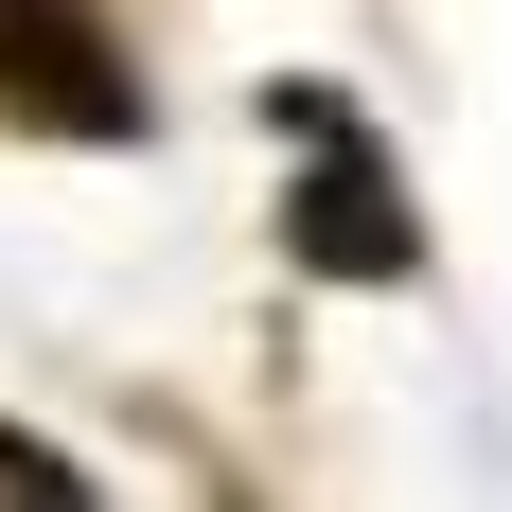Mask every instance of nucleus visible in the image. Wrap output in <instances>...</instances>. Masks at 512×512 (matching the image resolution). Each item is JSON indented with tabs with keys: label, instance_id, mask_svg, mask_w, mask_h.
Listing matches in <instances>:
<instances>
[{
	"label": "nucleus",
	"instance_id": "obj_1",
	"mask_svg": "<svg viewBox=\"0 0 512 512\" xmlns=\"http://www.w3.org/2000/svg\"><path fill=\"white\" fill-rule=\"evenodd\" d=\"M0 106L18 124H71V142H142L124 36H106L89 0H0Z\"/></svg>",
	"mask_w": 512,
	"mask_h": 512
},
{
	"label": "nucleus",
	"instance_id": "obj_2",
	"mask_svg": "<svg viewBox=\"0 0 512 512\" xmlns=\"http://www.w3.org/2000/svg\"><path fill=\"white\" fill-rule=\"evenodd\" d=\"M283 124H301V142L336 159V177L301 195V248H318V265H354V283H389V265H407V212H389V177H371V142L336 124V89H283Z\"/></svg>",
	"mask_w": 512,
	"mask_h": 512
},
{
	"label": "nucleus",
	"instance_id": "obj_3",
	"mask_svg": "<svg viewBox=\"0 0 512 512\" xmlns=\"http://www.w3.org/2000/svg\"><path fill=\"white\" fill-rule=\"evenodd\" d=\"M0 477H18V495H89V477L53 460V442H18V424H0Z\"/></svg>",
	"mask_w": 512,
	"mask_h": 512
}]
</instances>
